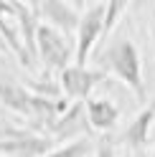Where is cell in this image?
<instances>
[{
	"label": "cell",
	"instance_id": "cell-17",
	"mask_svg": "<svg viewBox=\"0 0 155 157\" xmlns=\"http://www.w3.org/2000/svg\"><path fill=\"white\" fill-rule=\"evenodd\" d=\"M153 51H155V5H153Z\"/></svg>",
	"mask_w": 155,
	"mask_h": 157
},
{
	"label": "cell",
	"instance_id": "cell-5",
	"mask_svg": "<svg viewBox=\"0 0 155 157\" xmlns=\"http://www.w3.org/2000/svg\"><path fill=\"white\" fill-rule=\"evenodd\" d=\"M107 78V74L102 71H94V68H86V66H76L71 63L69 68H64V71L59 74V86H61V94L66 96V99H71V101H86V99H92V91H94V86L104 81Z\"/></svg>",
	"mask_w": 155,
	"mask_h": 157
},
{
	"label": "cell",
	"instance_id": "cell-12",
	"mask_svg": "<svg viewBox=\"0 0 155 157\" xmlns=\"http://www.w3.org/2000/svg\"><path fill=\"white\" fill-rule=\"evenodd\" d=\"M15 5V15H18V25H21V36H23V46L28 48L31 58H38V28H41V18L33 10L31 3H13Z\"/></svg>",
	"mask_w": 155,
	"mask_h": 157
},
{
	"label": "cell",
	"instance_id": "cell-1",
	"mask_svg": "<svg viewBox=\"0 0 155 157\" xmlns=\"http://www.w3.org/2000/svg\"><path fill=\"white\" fill-rule=\"evenodd\" d=\"M0 104H3L5 109L21 114V117H28V119H33V122L46 124V129L71 106L64 96H56L54 99V96L33 94L28 86L13 81V78L0 81Z\"/></svg>",
	"mask_w": 155,
	"mask_h": 157
},
{
	"label": "cell",
	"instance_id": "cell-9",
	"mask_svg": "<svg viewBox=\"0 0 155 157\" xmlns=\"http://www.w3.org/2000/svg\"><path fill=\"white\" fill-rule=\"evenodd\" d=\"M51 144H54L51 137L23 132L21 137L0 142V157H43L54 150Z\"/></svg>",
	"mask_w": 155,
	"mask_h": 157
},
{
	"label": "cell",
	"instance_id": "cell-14",
	"mask_svg": "<svg viewBox=\"0 0 155 157\" xmlns=\"http://www.w3.org/2000/svg\"><path fill=\"white\" fill-rule=\"evenodd\" d=\"M122 13H127V3H122V0H109L107 3V15H104V41H107V36L114 31V25L117 21L122 18Z\"/></svg>",
	"mask_w": 155,
	"mask_h": 157
},
{
	"label": "cell",
	"instance_id": "cell-8",
	"mask_svg": "<svg viewBox=\"0 0 155 157\" xmlns=\"http://www.w3.org/2000/svg\"><path fill=\"white\" fill-rule=\"evenodd\" d=\"M0 36L5 38L8 48L13 51V56L21 61V66L33 68V58L28 53V48L23 46V36H21V25H18V15H15V5L0 0Z\"/></svg>",
	"mask_w": 155,
	"mask_h": 157
},
{
	"label": "cell",
	"instance_id": "cell-7",
	"mask_svg": "<svg viewBox=\"0 0 155 157\" xmlns=\"http://www.w3.org/2000/svg\"><path fill=\"white\" fill-rule=\"evenodd\" d=\"M89 129V117H86V104L84 101H74L59 119L48 127V137L54 142H66V140H81V134Z\"/></svg>",
	"mask_w": 155,
	"mask_h": 157
},
{
	"label": "cell",
	"instance_id": "cell-18",
	"mask_svg": "<svg viewBox=\"0 0 155 157\" xmlns=\"http://www.w3.org/2000/svg\"><path fill=\"white\" fill-rule=\"evenodd\" d=\"M122 157H130V155H122Z\"/></svg>",
	"mask_w": 155,
	"mask_h": 157
},
{
	"label": "cell",
	"instance_id": "cell-11",
	"mask_svg": "<svg viewBox=\"0 0 155 157\" xmlns=\"http://www.w3.org/2000/svg\"><path fill=\"white\" fill-rule=\"evenodd\" d=\"M153 124H155V101H150L148 106H142L140 114L130 122V127L122 134L125 144L132 147V150H142V147L148 144V137H150V127Z\"/></svg>",
	"mask_w": 155,
	"mask_h": 157
},
{
	"label": "cell",
	"instance_id": "cell-19",
	"mask_svg": "<svg viewBox=\"0 0 155 157\" xmlns=\"http://www.w3.org/2000/svg\"><path fill=\"white\" fill-rule=\"evenodd\" d=\"M153 157H155V150H153Z\"/></svg>",
	"mask_w": 155,
	"mask_h": 157
},
{
	"label": "cell",
	"instance_id": "cell-16",
	"mask_svg": "<svg viewBox=\"0 0 155 157\" xmlns=\"http://www.w3.org/2000/svg\"><path fill=\"white\" fill-rule=\"evenodd\" d=\"M0 53H5V56H8V53H13L10 48H8V43H5V38H3V36H0Z\"/></svg>",
	"mask_w": 155,
	"mask_h": 157
},
{
	"label": "cell",
	"instance_id": "cell-2",
	"mask_svg": "<svg viewBox=\"0 0 155 157\" xmlns=\"http://www.w3.org/2000/svg\"><path fill=\"white\" fill-rule=\"evenodd\" d=\"M99 66L104 74L117 76L140 101L148 99L145 78H142V58H140V51L132 38L120 36L117 41H112V46L99 53Z\"/></svg>",
	"mask_w": 155,
	"mask_h": 157
},
{
	"label": "cell",
	"instance_id": "cell-3",
	"mask_svg": "<svg viewBox=\"0 0 155 157\" xmlns=\"http://www.w3.org/2000/svg\"><path fill=\"white\" fill-rule=\"evenodd\" d=\"M38 61L43 63V71H64L69 68L71 61L76 63V41H71L69 36H64L61 31L41 23L38 28Z\"/></svg>",
	"mask_w": 155,
	"mask_h": 157
},
{
	"label": "cell",
	"instance_id": "cell-4",
	"mask_svg": "<svg viewBox=\"0 0 155 157\" xmlns=\"http://www.w3.org/2000/svg\"><path fill=\"white\" fill-rule=\"evenodd\" d=\"M104 15H107V3H94L84 8L76 28V66H86L92 48L104 36Z\"/></svg>",
	"mask_w": 155,
	"mask_h": 157
},
{
	"label": "cell",
	"instance_id": "cell-10",
	"mask_svg": "<svg viewBox=\"0 0 155 157\" xmlns=\"http://www.w3.org/2000/svg\"><path fill=\"white\" fill-rule=\"evenodd\" d=\"M86 117H89V127L97 132L107 134L109 129H114V124L120 122V106L112 99H99V96H92L86 99Z\"/></svg>",
	"mask_w": 155,
	"mask_h": 157
},
{
	"label": "cell",
	"instance_id": "cell-15",
	"mask_svg": "<svg viewBox=\"0 0 155 157\" xmlns=\"http://www.w3.org/2000/svg\"><path fill=\"white\" fill-rule=\"evenodd\" d=\"M94 157H117L114 155V142H112V137H99L94 144Z\"/></svg>",
	"mask_w": 155,
	"mask_h": 157
},
{
	"label": "cell",
	"instance_id": "cell-13",
	"mask_svg": "<svg viewBox=\"0 0 155 157\" xmlns=\"http://www.w3.org/2000/svg\"><path fill=\"white\" fill-rule=\"evenodd\" d=\"M92 150V142L86 140V137H81V140H76V142H66L61 147H54L48 155L43 157H86Z\"/></svg>",
	"mask_w": 155,
	"mask_h": 157
},
{
	"label": "cell",
	"instance_id": "cell-6",
	"mask_svg": "<svg viewBox=\"0 0 155 157\" xmlns=\"http://www.w3.org/2000/svg\"><path fill=\"white\" fill-rule=\"evenodd\" d=\"M33 10L38 13L41 21H46V25L61 31L64 36L76 33L84 13V5H74V3H61V0H38V3H31Z\"/></svg>",
	"mask_w": 155,
	"mask_h": 157
}]
</instances>
